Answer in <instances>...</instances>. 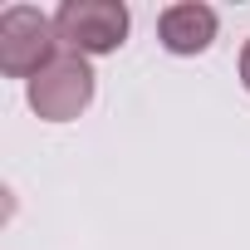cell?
I'll list each match as a JSON object with an SVG mask.
<instances>
[{
	"label": "cell",
	"mask_w": 250,
	"mask_h": 250,
	"mask_svg": "<svg viewBox=\"0 0 250 250\" xmlns=\"http://www.w3.org/2000/svg\"><path fill=\"white\" fill-rule=\"evenodd\" d=\"M59 30L54 15L35 10V5H5L0 10V74L5 79H35L44 64L59 59Z\"/></svg>",
	"instance_id": "obj_1"
},
{
	"label": "cell",
	"mask_w": 250,
	"mask_h": 250,
	"mask_svg": "<svg viewBox=\"0 0 250 250\" xmlns=\"http://www.w3.org/2000/svg\"><path fill=\"white\" fill-rule=\"evenodd\" d=\"M93 88H98L93 64L83 54H74V49H59V59L44 64L25 83V98H30L35 118H44V123H74L93 103Z\"/></svg>",
	"instance_id": "obj_2"
},
{
	"label": "cell",
	"mask_w": 250,
	"mask_h": 250,
	"mask_svg": "<svg viewBox=\"0 0 250 250\" xmlns=\"http://www.w3.org/2000/svg\"><path fill=\"white\" fill-rule=\"evenodd\" d=\"M54 30H59V44L93 59V54H113L123 49L133 30V15L123 0H64L54 10Z\"/></svg>",
	"instance_id": "obj_3"
},
{
	"label": "cell",
	"mask_w": 250,
	"mask_h": 250,
	"mask_svg": "<svg viewBox=\"0 0 250 250\" xmlns=\"http://www.w3.org/2000/svg\"><path fill=\"white\" fill-rule=\"evenodd\" d=\"M216 30H221V15L201 0H177L157 15V40L167 54H206L216 44Z\"/></svg>",
	"instance_id": "obj_4"
},
{
	"label": "cell",
	"mask_w": 250,
	"mask_h": 250,
	"mask_svg": "<svg viewBox=\"0 0 250 250\" xmlns=\"http://www.w3.org/2000/svg\"><path fill=\"white\" fill-rule=\"evenodd\" d=\"M240 83H245V93H250V40H245V49H240Z\"/></svg>",
	"instance_id": "obj_5"
}]
</instances>
